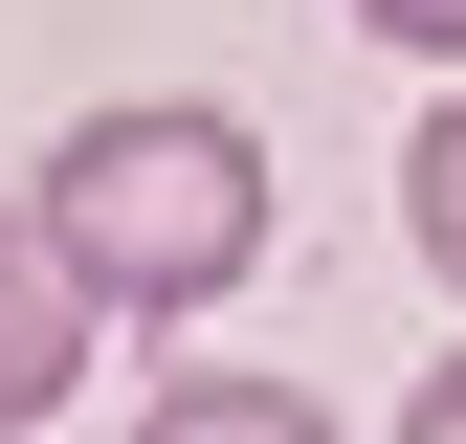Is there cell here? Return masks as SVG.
<instances>
[{
  "mask_svg": "<svg viewBox=\"0 0 466 444\" xmlns=\"http://www.w3.org/2000/svg\"><path fill=\"white\" fill-rule=\"evenodd\" d=\"M89 267L67 245H45V200H0V444H23V422H67V378H89Z\"/></svg>",
  "mask_w": 466,
  "mask_h": 444,
  "instance_id": "obj_2",
  "label": "cell"
},
{
  "mask_svg": "<svg viewBox=\"0 0 466 444\" xmlns=\"http://www.w3.org/2000/svg\"><path fill=\"white\" fill-rule=\"evenodd\" d=\"M400 245H422L444 289H466V89L422 111V156H400Z\"/></svg>",
  "mask_w": 466,
  "mask_h": 444,
  "instance_id": "obj_3",
  "label": "cell"
},
{
  "mask_svg": "<svg viewBox=\"0 0 466 444\" xmlns=\"http://www.w3.org/2000/svg\"><path fill=\"white\" fill-rule=\"evenodd\" d=\"M156 422H178V444H289L311 400H289V378H178V400H156Z\"/></svg>",
  "mask_w": 466,
  "mask_h": 444,
  "instance_id": "obj_4",
  "label": "cell"
},
{
  "mask_svg": "<svg viewBox=\"0 0 466 444\" xmlns=\"http://www.w3.org/2000/svg\"><path fill=\"white\" fill-rule=\"evenodd\" d=\"M23 200H45V245H67L111 311H222L267 267V134L245 111H178V89L67 111V156H45Z\"/></svg>",
  "mask_w": 466,
  "mask_h": 444,
  "instance_id": "obj_1",
  "label": "cell"
},
{
  "mask_svg": "<svg viewBox=\"0 0 466 444\" xmlns=\"http://www.w3.org/2000/svg\"><path fill=\"white\" fill-rule=\"evenodd\" d=\"M400 422H422V444H466V356H422V400H400Z\"/></svg>",
  "mask_w": 466,
  "mask_h": 444,
  "instance_id": "obj_6",
  "label": "cell"
},
{
  "mask_svg": "<svg viewBox=\"0 0 466 444\" xmlns=\"http://www.w3.org/2000/svg\"><path fill=\"white\" fill-rule=\"evenodd\" d=\"M378 45H422V67H466V0H356Z\"/></svg>",
  "mask_w": 466,
  "mask_h": 444,
  "instance_id": "obj_5",
  "label": "cell"
}]
</instances>
